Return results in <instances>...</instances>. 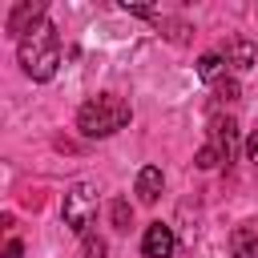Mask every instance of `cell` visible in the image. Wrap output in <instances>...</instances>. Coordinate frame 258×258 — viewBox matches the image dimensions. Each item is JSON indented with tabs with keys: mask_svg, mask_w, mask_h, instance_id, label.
Masks as SVG:
<instances>
[{
	"mask_svg": "<svg viewBox=\"0 0 258 258\" xmlns=\"http://www.w3.org/2000/svg\"><path fill=\"white\" fill-rule=\"evenodd\" d=\"M230 250H234V258H258V234L250 226H238L230 234Z\"/></svg>",
	"mask_w": 258,
	"mask_h": 258,
	"instance_id": "cell-9",
	"label": "cell"
},
{
	"mask_svg": "<svg viewBox=\"0 0 258 258\" xmlns=\"http://www.w3.org/2000/svg\"><path fill=\"white\" fill-rule=\"evenodd\" d=\"M222 56L230 60V69H250V64H254V44H250V40H230V44L222 48Z\"/></svg>",
	"mask_w": 258,
	"mask_h": 258,
	"instance_id": "cell-10",
	"label": "cell"
},
{
	"mask_svg": "<svg viewBox=\"0 0 258 258\" xmlns=\"http://www.w3.org/2000/svg\"><path fill=\"white\" fill-rule=\"evenodd\" d=\"M16 56H20V69L32 77V81H52L56 69H60V40H56V28L44 20L36 24L20 44H16Z\"/></svg>",
	"mask_w": 258,
	"mask_h": 258,
	"instance_id": "cell-1",
	"label": "cell"
},
{
	"mask_svg": "<svg viewBox=\"0 0 258 258\" xmlns=\"http://www.w3.org/2000/svg\"><path fill=\"white\" fill-rule=\"evenodd\" d=\"M60 218H64V226L73 230V234H89V226H93V218H97V185H89V181H77V185H69V194H64V202H60Z\"/></svg>",
	"mask_w": 258,
	"mask_h": 258,
	"instance_id": "cell-3",
	"label": "cell"
},
{
	"mask_svg": "<svg viewBox=\"0 0 258 258\" xmlns=\"http://www.w3.org/2000/svg\"><path fill=\"white\" fill-rule=\"evenodd\" d=\"M210 145L218 149L222 165H230L234 153H238V125H234L230 117H226V121H214V125H210Z\"/></svg>",
	"mask_w": 258,
	"mask_h": 258,
	"instance_id": "cell-6",
	"label": "cell"
},
{
	"mask_svg": "<svg viewBox=\"0 0 258 258\" xmlns=\"http://www.w3.org/2000/svg\"><path fill=\"white\" fill-rule=\"evenodd\" d=\"M20 254H24L20 238H8V246H4V258H20Z\"/></svg>",
	"mask_w": 258,
	"mask_h": 258,
	"instance_id": "cell-14",
	"label": "cell"
},
{
	"mask_svg": "<svg viewBox=\"0 0 258 258\" xmlns=\"http://www.w3.org/2000/svg\"><path fill=\"white\" fill-rule=\"evenodd\" d=\"M226 69H230V60H226L222 52H202V56H198V77L210 81V85H222V81H226Z\"/></svg>",
	"mask_w": 258,
	"mask_h": 258,
	"instance_id": "cell-8",
	"label": "cell"
},
{
	"mask_svg": "<svg viewBox=\"0 0 258 258\" xmlns=\"http://www.w3.org/2000/svg\"><path fill=\"white\" fill-rule=\"evenodd\" d=\"M161 185H165V177H161L157 165H141V169H137V185H133V189H137L141 202H157V198H161Z\"/></svg>",
	"mask_w": 258,
	"mask_h": 258,
	"instance_id": "cell-7",
	"label": "cell"
},
{
	"mask_svg": "<svg viewBox=\"0 0 258 258\" xmlns=\"http://www.w3.org/2000/svg\"><path fill=\"white\" fill-rule=\"evenodd\" d=\"M246 157L258 165V129H254V133H250V141H246Z\"/></svg>",
	"mask_w": 258,
	"mask_h": 258,
	"instance_id": "cell-15",
	"label": "cell"
},
{
	"mask_svg": "<svg viewBox=\"0 0 258 258\" xmlns=\"http://www.w3.org/2000/svg\"><path fill=\"white\" fill-rule=\"evenodd\" d=\"M173 246H177L173 226H165V222H149L145 226V234H141V254L145 258H169Z\"/></svg>",
	"mask_w": 258,
	"mask_h": 258,
	"instance_id": "cell-5",
	"label": "cell"
},
{
	"mask_svg": "<svg viewBox=\"0 0 258 258\" xmlns=\"http://www.w3.org/2000/svg\"><path fill=\"white\" fill-rule=\"evenodd\" d=\"M129 117H133V109L117 93H101V97H93L77 109V129L85 137H113L129 125Z\"/></svg>",
	"mask_w": 258,
	"mask_h": 258,
	"instance_id": "cell-2",
	"label": "cell"
},
{
	"mask_svg": "<svg viewBox=\"0 0 258 258\" xmlns=\"http://www.w3.org/2000/svg\"><path fill=\"white\" fill-rule=\"evenodd\" d=\"M36 24H44V0H20L8 12V36H16V40H24Z\"/></svg>",
	"mask_w": 258,
	"mask_h": 258,
	"instance_id": "cell-4",
	"label": "cell"
},
{
	"mask_svg": "<svg viewBox=\"0 0 258 258\" xmlns=\"http://www.w3.org/2000/svg\"><path fill=\"white\" fill-rule=\"evenodd\" d=\"M109 214H113V226H117V230H129V222H133V210H129V202H125V198H117Z\"/></svg>",
	"mask_w": 258,
	"mask_h": 258,
	"instance_id": "cell-11",
	"label": "cell"
},
{
	"mask_svg": "<svg viewBox=\"0 0 258 258\" xmlns=\"http://www.w3.org/2000/svg\"><path fill=\"white\" fill-rule=\"evenodd\" d=\"M194 161H198V169H218V165H222V157H218V149H214V145H202Z\"/></svg>",
	"mask_w": 258,
	"mask_h": 258,
	"instance_id": "cell-12",
	"label": "cell"
},
{
	"mask_svg": "<svg viewBox=\"0 0 258 258\" xmlns=\"http://www.w3.org/2000/svg\"><path fill=\"white\" fill-rule=\"evenodd\" d=\"M218 93H222L226 101H234V97H238V85H234V81H222V85H218Z\"/></svg>",
	"mask_w": 258,
	"mask_h": 258,
	"instance_id": "cell-16",
	"label": "cell"
},
{
	"mask_svg": "<svg viewBox=\"0 0 258 258\" xmlns=\"http://www.w3.org/2000/svg\"><path fill=\"white\" fill-rule=\"evenodd\" d=\"M81 258H105V242H101L97 234H85V242H81Z\"/></svg>",
	"mask_w": 258,
	"mask_h": 258,
	"instance_id": "cell-13",
	"label": "cell"
}]
</instances>
